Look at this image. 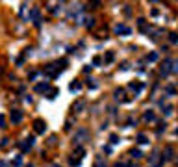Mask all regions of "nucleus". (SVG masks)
<instances>
[{"label":"nucleus","mask_w":178,"mask_h":167,"mask_svg":"<svg viewBox=\"0 0 178 167\" xmlns=\"http://www.w3.org/2000/svg\"><path fill=\"white\" fill-rule=\"evenodd\" d=\"M84 154H85V149H84V147H76L73 158H71V165H74V167H76V165H80V161H82Z\"/></svg>","instance_id":"2"},{"label":"nucleus","mask_w":178,"mask_h":167,"mask_svg":"<svg viewBox=\"0 0 178 167\" xmlns=\"http://www.w3.org/2000/svg\"><path fill=\"white\" fill-rule=\"evenodd\" d=\"M11 165H13V167H21V165H22V156H17V158H13Z\"/></svg>","instance_id":"16"},{"label":"nucleus","mask_w":178,"mask_h":167,"mask_svg":"<svg viewBox=\"0 0 178 167\" xmlns=\"http://www.w3.org/2000/svg\"><path fill=\"white\" fill-rule=\"evenodd\" d=\"M160 73L163 74V76L172 73V59H163V63H161V67H160Z\"/></svg>","instance_id":"5"},{"label":"nucleus","mask_w":178,"mask_h":167,"mask_svg":"<svg viewBox=\"0 0 178 167\" xmlns=\"http://www.w3.org/2000/svg\"><path fill=\"white\" fill-rule=\"evenodd\" d=\"M32 145H34V138H28V139H24L22 143H19V147L22 149V152H26V150L32 149Z\"/></svg>","instance_id":"9"},{"label":"nucleus","mask_w":178,"mask_h":167,"mask_svg":"<svg viewBox=\"0 0 178 167\" xmlns=\"http://www.w3.org/2000/svg\"><path fill=\"white\" fill-rule=\"evenodd\" d=\"M95 167H106V164H104V161H102V160L98 158V160L95 161Z\"/></svg>","instance_id":"27"},{"label":"nucleus","mask_w":178,"mask_h":167,"mask_svg":"<svg viewBox=\"0 0 178 167\" xmlns=\"http://www.w3.org/2000/svg\"><path fill=\"white\" fill-rule=\"evenodd\" d=\"M172 73H178V59L172 61Z\"/></svg>","instance_id":"28"},{"label":"nucleus","mask_w":178,"mask_h":167,"mask_svg":"<svg viewBox=\"0 0 178 167\" xmlns=\"http://www.w3.org/2000/svg\"><path fill=\"white\" fill-rule=\"evenodd\" d=\"M48 167H59V165H58V164H54V165H48Z\"/></svg>","instance_id":"34"},{"label":"nucleus","mask_w":178,"mask_h":167,"mask_svg":"<svg viewBox=\"0 0 178 167\" xmlns=\"http://www.w3.org/2000/svg\"><path fill=\"white\" fill-rule=\"evenodd\" d=\"M163 110H165V111H163L165 115H171V113H172V106H171V104H165V106H163Z\"/></svg>","instance_id":"22"},{"label":"nucleus","mask_w":178,"mask_h":167,"mask_svg":"<svg viewBox=\"0 0 178 167\" xmlns=\"http://www.w3.org/2000/svg\"><path fill=\"white\" fill-rule=\"evenodd\" d=\"M87 139H89V130L87 128H78L74 132V143L76 145L84 143V141H87Z\"/></svg>","instance_id":"1"},{"label":"nucleus","mask_w":178,"mask_h":167,"mask_svg":"<svg viewBox=\"0 0 178 167\" xmlns=\"http://www.w3.org/2000/svg\"><path fill=\"white\" fill-rule=\"evenodd\" d=\"M167 93H169V95H175V87H167Z\"/></svg>","instance_id":"31"},{"label":"nucleus","mask_w":178,"mask_h":167,"mask_svg":"<svg viewBox=\"0 0 178 167\" xmlns=\"http://www.w3.org/2000/svg\"><path fill=\"white\" fill-rule=\"evenodd\" d=\"M0 167H8V164H6L4 160H0Z\"/></svg>","instance_id":"32"},{"label":"nucleus","mask_w":178,"mask_h":167,"mask_svg":"<svg viewBox=\"0 0 178 167\" xmlns=\"http://www.w3.org/2000/svg\"><path fill=\"white\" fill-rule=\"evenodd\" d=\"M132 156H134V158L137 160V158H141V156H143V154H141V150H137V149H132V152H130Z\"/></svg>","instance_id":"20"},{"label":"nucleus","mask_w":178,"mask_h":167,"mask_svg":"<svg viewBox=\"0 0 178 167\" xmlns=\"http://www.w3.org/2000/svg\"><path fill=\"white\" fill-rule=\"evenodd\" d=\"M145 121H154V113H152V111H147V113H145Z\"/></svg>","instance_id":"24"},{"label":"nucleus","mask_w":178,"mask_h":167,"mask_svg":"<svg viewBox=\"0 0 178 167\" xmlns=\"http://www.w3.org/2000/svg\"><path fill=\"white\" fill-rule=\"evenodd\" d=\"M137 143H141V145L149 143V139H147V136H145V134H139V136H137Z\"/></svg>","instance_id":"17"},{"label":"nucleus","mask_w":178,"mask_h":167,"mask_svg":"<svg viewBox=\"0 0 178 167\" xmlns=\"http://www.w3.org/2000/svg\"><path fill=\"white\" fill-rule=\"evenodd\" d=\"M115 34L117 35H128V34H132V30L128 26H124V24H117V26H115Z\"/></svg>","instance_id":"8"},{"label":"nucleus","mask_w":178,"mask_h":167,"mask_svg":"<svg viewBox=\"0 0 178 167\" xmlns=\"http://www.w3.org/2000/svg\"><path fill=\"white\" fill-rule=\"evenodd\" d=\"M130 89L137 93V91H141V89H143V84H130Z\"/></svg>","instance_id":"18"},{"label":"nucleus","mask_w":178,"mask_h":167,"mask_svg":"<svg viewBox=\"0 0 178 167\" xmlns=\"http://www.w3.org/2000/svg\"><path fill=\"white\" fill-rule=\"evenodd\" d=\"M59 91L58 89H50V93H48V99H56V95H58Z\"/></svg>","instance_id":"26"},{"label":"nucleus","mask_w":178,"mask_h":167,"mask_svg":"<svg viewBox=\"0 0 178 167\" xmlns=\"http://www.w3.org/2000/svg\"><path fill=\"white\" fill-rule=\"evenodd\" d=\"M169 41L171 43H178V34H171L169 35Z\"/></svg>","instance_id":"25"},{"label":"nucleus","mask_w":178,"mask_h":167,"mask_svg":"<svg viewBox=\"0 0 178 167\" xmlns=\"http://www.w3.org/2000/svg\"><path fill=\"white\" fill-rule=\"evenodd\" d=\"M110 141H111V143H119V138H117V136L113 134V136H111V138H110Z\"/></svg>","instance_id":"30"},{"label":"nucleus","mask_w":178,"mask_h":167,"mask_svg":"<svg viewBox=\"0 0 178 167\" xmlns=\"http://www.w3.org/2000/svg\"><path fill=\"white\" fill-rule=\"evenodd\" d=\"M26 167H34V165H32V164H28V165H26Z\"/></svg>","instance_id":"35"},{"label":"nucleus","mask_w":178,"mask_h":167,"mask_svg":"<svg viewBox=\"0 0 178 167\" xmlns=\"http://www.w3.org/2000/svg\"><path fill=\"white\" fill-rule=\"evenodd\" d=\"M84 24H85L87 28H93V26H95V19H93V17H87V19H84Z\"/></svg>","instance_id":"15"},{"label":"nucleus","mask_w":178,"mask_h":167,"mask_svg":"<svg viewBox=\"0 0 178 167\" xmlns=\"http://www.w3.org/2000/svg\"><path fill=\"white\" fill-rule=\"evenodd\" d=\"M161 164H163V156L160 158V154H158V152L149 156V167H160Z\"/></svg>","instance_id":"4"},{"label":"nucleus","mask_w":178,"mask_h":167,"mask_svg":"<svg viewBox=\"0 0 178 167\" xmlns=\"http://www.w3.org/2000/svg\"><path fill=\"white\" fill-rule=\"evenodd\" d=\"M172 158V149H171V147H167V149H165V160H171Z\"/></svg>","instance_id":"21"},{"label":"nucleus","mask_w":178,"mask_h":167,"mask_svg":"<svg viewBox=\"0 0 178 167\" xmlns=\"http://www.w3.org/2000/svg\"><path fill=\"white\" fill-rule=\"evenodd\" d=\"M35 93H47V91L50 89V84H47V82H41V84H37L35 85Z\"/></svg>","instance_id":"10"},{"label":"nucleus","mask_w":178,"mask_h":167,"mask_svg":"<svg viewBox=\"0 0 178 167\" xmlns=\"http://www.w3.org/2000/svg\"><path fill=\"white\" fill-rule=\"evenodd\" d=\"M58 73H59V67H58V63H50L45 67V74L50 78H54V76H58Z\"/></svg>","instance_id":"3"},{"label":"nucleus","mask_w":178,"mask_h":167,"mask_svg":"<svg viewBox=\"0 0 178 167\" xmlns=\"http://www.w3.org/2000/svg\"><path fill=\"white\" fill-rule=\"evenodd\" d=\"M34 130H35V134H45V130H47L45 121L43 119H35L34 121Z\"/></svg>","instance_id":"6"},{"label":"nucleus","mask_w":178,"mask_h":167,"mask_svg":"<svg viewBox=\"0 0 178 167\" xmlns=\"http://www.w3.org/2000/svg\"><path fill=\"white\" fill-rule=\"evenodd\" d=\"M113 59H115V54L113 52H106V56H104V61L106 63H111Z\"/></svg>","instance_id":"14"},{"label":"nucleus","mask_w":178,"mask_h":167,"mask_svg":"<svg viewBox=\"0 0 178 167\" xmlns=\"http://www.w3.org/2000/svg\"><path fill=\"white\" fill-rule=\"evenodd\" d=\"M84 106H85V100H78V102L73 106V111H82Z\"/></svg>","instance_id":"13"},{"label":"nucleus","mask_w":178,"mask_h":167,"mask_svg":"<svg viewBox=\"0 0 178 167\" xmlns=\"http://www.w3.org/2000/svg\"><path fill=\"white\" fill-rule=\"evenodd\" d=\"M30 19H34L35 24H39V9H37V8L32 9V13H30Z\"/></svg>","instance_id":"12"},{"label":"nucleus","mask_w":178,"mask_h":167,"mask_svg":"<svg viewBox=\"0 0 178 167\" xmlns=\"http://www.w3.org/2000/svg\"><path fill=\"white\" fill-rule=\"evenodd\" d=\"M113 167H126V165H124V164H115Z\"/></svg>","instance_id":"33"},{"label":"nucleus","mask_w":178,"mask_h":167,"mask_svg":"<svg viewBox=\"0 0 178 167\" xmlns=\"http://www.w3.org/2000/svg\"><path fill=\"white\" fill-rule=\"evenodd\" d=\"M69 89L73 91V93H78V91L82 89V84H80L78 80H74V82H71V85H69Z\"/></svg>","instance_id":"11"},{"label":"nucleus","mask_w":178,"mask_h":167,"mask_svg":"<svg viewBox=\"0 0 178 167\" xmlns=\"http://www.w3.org/2000/svg\"><path fill=\"white\" fill-rule=\"evenodd\" d=\"M123 95H124L123 89H117V91H115V99H117V100H123Z\"/></svg>","instance_id":"23"},{"label":"nucleus","mask_w":178,"mask_h":167,"mask_svg":"<svg viewBox=\"0 0 178 167\" xmlns=\"http://www.w3.org/2000/svg\"><path fill=\"white\" fill-rule=\"evenodd\" d=\"M9 119H11V123H21V121H22V111L21 110H11Z\"/></svg>","instance_id":"7"},{"label":"nucleus","mask_w":178,"mask_h":167,"mask_svg":"<svg viewBox=\"0 0 178 167\" xmlns=\"http://www.w3.org/2000/svg\"><path fill=\"white\" fill-rule=\"evenodd\" d=\"M156 59H158V52H150L147 56V61H156Z\"/></svg>","instance_id":"19"},{"label":"nucleus","mask_w":178,"mask_h":167,"mask_svg":"<svg viewBox=\"0 0 178 167\" xmlns=\"http://www.w3.org/2000/svg\"><path fill=\"white\" fill-rule=\"evenodd\" d=\"M0 128H6V119L0 115Z\"/></svg>","instance_id":"29"}]
</instances>
